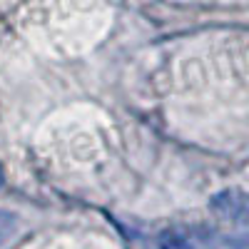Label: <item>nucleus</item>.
<instances>
[{
	"mask_svg": "<svg viewBox=\"0 0 249 249\" xmlns=\"http://www.w3.org/2000/svg\"><path fill=\"white\" fill-rule=\"evenodd\" d=\"M3 179H5V177H3V167H0V187H3Z\"/></svg>",
	"mask_w": 249,
	"mask_h": 249,
	"instance_id": "obj_2",
	"label": "nucleus"
},
{
	"mask_svg": "<svg viewBox=\"0 0 249 249\" xmlns=\"http://www.w3.org/2000/svg\"><path fill=\"white\" fill-rule=\"evenodd\" d=\"M210 210L224 222L232 224H249V192L230 187L210 199Z\"/></svg>",
	"mask_w": 249,
	"mask_h": 249,
	"instance_id": "obj_1",
	"label": "nucleus"
}]
</instances>
